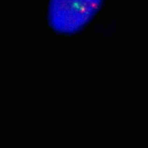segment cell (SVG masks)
Listing matches in <instances>:
<instances>
[{
  "label": "cell",
  "instance_id": "1",
  "mask_svg": "<svg viewBox=\"0 0 148 148\" xmlns=\"http://www.w3.org/2000/svg\"><path fill=\"white\" fill-rule=\"evenodd\" d=\"M103 2V0H50L49 25L60 34H75L92 20Z\"/></svg>",
  "mask_w": 148,
  "mask_h": 148
}]
</instances>
